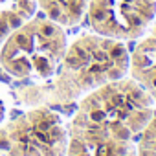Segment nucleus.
Wrapping results in <instances>:
<instances>
[{
  "label": "nucleus",
  "mask_w": 156,
  "mask_h": 156,
  "mask_svg": "<svg viewBox=\"0 0 156 156\" xmlns=\"http://www.w3.org/2000/svg\"><path fill=\"white\" fill-rule=\"evenodd\" d=\"M48 2V11L51 19H61V8H70L72 11H79L83 0H44Z\"/></svg>",
  "instance_id": "obj_1"
},
{
  "label": "nucleus",
  "mask_w": 156,
  "mask_h": 156,
  "mask_svg": "<svg viewBox=\"0 0 156 156\" xmlns=\"http://www.w3.org/2000/svg\"><path fill=\"white\" fill-rule=\"evenodd\" d=\"M118 55H121V48H116V50L112 51V57H118Z\"/></svg>",
  "instance_id": "obj_2"
}]
</instances>
